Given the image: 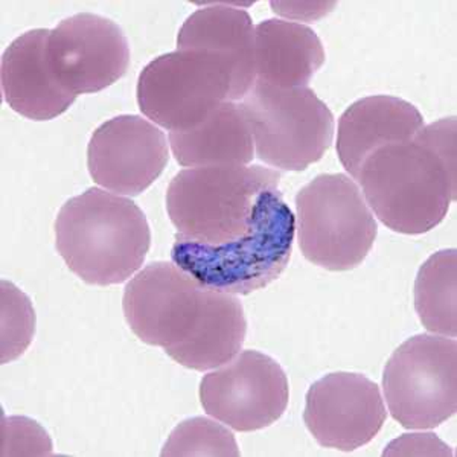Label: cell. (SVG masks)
<instances>
[{
    "label": "cell",
    "mask_w": 457,
    "mask_h": 457,
    "mask_svg": "<svg viewBox=\"0 0 457 457\" xmlns=\"http://www.w3.org/2000/svg\"><path fill=\"white\" fill-rule=\"evenodd\" d=\"M256 157L282 171H303L333 144L334 116L310 87H276L256 81L239 103Z\"/></svg>",
    "instance_id": "52a82bcc"
},
{
    "label": "cell",
    "mask_w": 457,
    "mask_h": 457,
    "mask_svg": "<svg viewBox=\"0 0 457 457\" xmlns=\"http://www.w3.org/2000/svg\"><path fill=\"white\" fill-rule=\"evenodd\" d=\"M4 456H45L53 454V442L46 431L28 418H8L2 424Z\"/></svg>",
    "instance_id": "7402d4cb"
},
{
    "label": "cell",
    "mask_w": 457,
    "mask_h": 457,
    "mask_svg": "<svg viewBox=\"0 0 457 457\" xmlns=\"http://www.w3.org/2000/svg\"><path fill=\"white\" fill-rule=\"evenodd\" d=\"M296 223L279 189L267 191L252 228L219 245L174 239L171 260L211 290L250 295L276 281L290 261Z\"/></svg>",
    "instance_id": "5b68a950"
},
{
    "label": "cell",
    "mask_w": 457,
    "mask_h": 457,
    "mask_svg": "<svg viewBox=\"0 0 457 457\" xmlns=\"http://www.w3.org/2000/svg\"><path fill=\"white\" fill-rule=\"evenodd\" d=\"M131 331L187 370H215L238 355L247 322L238 297L211 290L176 264L146 265L125 287Z\"/></svg>",
    "instance_id": "6da1fadb"
},
{
    "label": "cell",
    "mask_w": 457,
    "mask_h": 457,
    "mask_svg": "<svg viewBox=\"0 0 457 457\" xmlns=\"http://www.w3.org/2000/svg\"><path fill=\"white\" fill-rule=\"evenodd\" d=\"M162 456H239V450L232 431L197 416L172 430Z\"/></svg>",
    "instance_id": "ffe728a7"
},
{
    "label": "cell",
    "mask_w": 457,
    "mask_h": 457,
    "mask_svg": "<svg viewBox=\"0 0 457 457\" xmlns=\"http://www.w3.org/2000/svg\"><path fill=\"white\" fill-rule=\"evenodd\" d=\"M172 154L182 167L249 165L255 159V142L245 112L234 101H224L208 120L187 131L170 133Z\"/></svg>",
    "instance_id": "ac0fdd59"
},
{
    "label": "cell",
    "mask_w": 457,
    "mask_h": 457,
    "mask_svg": "<svg viewBox=\"0 0 457 457\" xmlns=\"http://www.w3.org/2000/svg\"><path fill=\"white\" fill-rule=\"evenodd\" d=\"M36 331L31 302L10 282H2V363L25 353Z\"/></svg>",
    "instance_id": "44dd1931"
},
{
    "label": "cell",
    "mask_w": 457,
    "mask_h": 457,
    "mask_svg": "<svg viewBox=\"0 0 457 457\" xmlns=\"http://www.w3.org/2000/svg\"><path fill=\"white\" fill-rule=\"evenodd\" d=\"M55 245L69 270L88 286H116L141 269L151 230L130 198L90 187L62 204Z\"/></svg>",
    "instance_id": "3957f363"
},
{
    "label": "cell",
    "mask_w": 457,
    "mask_h": 457,
    "mask_svg": "<svg viewBox=\"0 0 457 457\" xmlns=\"http://www.w3.org/2000/svg\"><path fill=\"white\" fill-rule=\"evenodd\" d=\"M424 118L404 99L375 95L353 103L338 120L337 154L343 168L357 180L364 161L381 146L413 139Z\"/></svg>",
    "instance_id": "9a60e30c"
},
{
    "label": "cell",
    "mask_w": 457,
    "mask_h": 457,
    "mask_svg": "<svg viewBox=\"0 0 457 457\" xmlns=\"http://www.w3.org/2000/svg\"><path fill=\"white\" fill-rule=\"evenodd\" d=\"M457 253L441 250L421 265L415 281V308L427 331L456 337Z\"/></svg>",
    "instance_id": "d6986e66"
},
{
    "label": "cell",
    "mask_w": 457,
    "mask_h": 457,
    "mask_svg": "<svg viewBox=\"0 0 457 457\" xmlns=\"http://www.w3.org/2000/svg\"><path fill=\"white\" fill-rule=\"evenodd\" d=\"M177 47L223 55L234 68V103L243 101L256 83L255 27L247 11L221 5L195 11L180 28Z\"/></svg>",
    "instance_id": "2e32d148"
},
{
    "label": "cell",
    "mask_w": 457,
    "mask_h": 457,
    "mask_svg": "<svg viewBox=\"0 0 457 457\" xmlns=\"http://www.w3.org/2000/svg\"><path fill=\"white\" fill-rule=\"evenodd\" d=\"M47 62L71 94H96L124 77L130 45L114 21L98 14H75L47 38Z\"/></svg>",
    "instance_id": "8fae6325"
},
{
    "label": "cell",
    "mask_w": 457,
    "mask_h": 457,
    "mask_svg": "<svg viewBox=\"0 0 457 457\" xmlns=\"http://www.w3.org/2000/svg\"><path fill=\"white\" fill-rule=\"evenodd\" d=\"M297 239L310 262L353 270L374 247L378 226L359 185L346 174H320L296 195Z\"/></svg>",
    "instance_id": "8992f818"
},
{
    "label": "cell",
    "mask_w": 457,
    "mask_h": 457,
    "mask_svg": "<svg viewBox=\"0 0 457 457\" xmlns=\"http://www.w3.org/2000/svg\"><path fill=\"white\" fill-rule=\"evenodd\" d=\"M323 62L325 49L312 28L276 19L255 28L256 81L276 87H308Z\"/></svg>",
    "instance_id": "e0dca14e"
},
{
    "label": "cell",
    "mask_w": 457,
    "mask_h": 457,
    "mask_svg": "<svg viewBox=\"0 0 457 457\" xmlns=\"http://www.w3.org/2000/svg\"><path fill=\"white\" fill-rule=\"evenodd\" d=\"M168 161L165 133L136 114L107 120L88 142V172L112 193L139 195L161 177Z\"/></svg>",
    "instance_id": "7c38bea8"
},
{
    "label": "cell",
    "mask_w": 457,
    "mask_h": 457,
    "mask_svg": "<svg viewBox=\"0 0 457 457\" xmlns=\"http://www.w3.org/2000/svg\"><path fill=\"white\" fill-rule=\"evenodd\" d=\"M390 415L409 430L441 426L457 411V343L420 334L405 340L383 375Z\"/></svg>",
    "instance_id": "9c48e42d"
},
{
    "label": "cell",
    "mask_w": 457,
    "mask_h": 457,
    "mask_svg": "<svg viewBox=\"0 0 457 457\" xmlns=\"http://www.w3.org/2000/svg\"><path fill=\"white\" fill-rule=\"evenodd\" d=\"M453 456V452L447 444L439 437L426 433V435H404L400 439L390 442L386 448L385 456Z\"/></svg>",
    "instance_id": "603a6c76"
},
{
    "label": "cell",
    "mask_w": 457,
    "mask_h": 457,
    "mask_svg": "<svg viewBox=\"0 0 457 457\" xmlns=\"http://www.w3.org/2000/svg\"><path fill=\"white\" fill-rule=\"evenodd\" d=\"M288 379L281 364L258 351H245L200 383L203 409L237 431L275 424L288 405Z\"/></svg>",
    "instance_id": "30bf717a"
},
{
    "label": "cell",
    "mask_w": 457,
    "mask_h": 457,
    "mask_svg": "<svg viewBox=\"0 0 457 457\" xmlns=\"http://www.w3.org/2000/svg\"><path fill=\"white\" fill-rule=\"evenodd\" d=\"M456 118L424 125L407 142L381 146L357 182L379 221L398 234H426L456 200Z\"/></svg>",
    "instance_id": "7a4b0ae2"
},
{
    "label": "cell",
    "mask_w": 457,
    "mask_h": 457,
    "mask_svg": "<svg viewBox=\"0 0 457 457\" xmlns=\"http://www.w3.org/2000/svg\"><path fill=\"white\" fill-rule=\"evenodd\" d=\"M51 29H32L6 47L2 57V92L6 104L32 120H51L75 103L47 62Z\"/></svg>",
    "instance_id": "5bb4252c"
},
{
    "label": "cell",
    "mask_w": 457,
    "mask_h": 457,
    "mask_svg": "<svg viewBox=\"0 0 457 457\" xmlns=\"http://www.w3.org/2000/svg\"><path fill=\"white\" fill-rule=\"evenodd\" d=\"M234 68L220 54L177 49L146 66L137 81L142 113L162 129L187 131L230 101Z\"/></svg>",
    "instance_id": "ba28073f"
},
{
    "label": "cell",
    "mask_w": 457,
    "mask_h": 457,
    "mask_svg": "<svg viewBox=\"0 0 457 457\" xmlns=\"http://www.w3.org/2000/svg\"><path fill=\"white\" fill-rule=\"evenodd\" d=\"M385 401L372 379L334 372L317 379L305 398L303 421L319 445L353 452L374 439L386 422Z\"/></svg>",
    "instance_id": "4fadbf2b"
},
{
    "label": "cell",
    "mask_w": 457,
    "mask_h": 457,
    "mask_svg": "<svg viewBox=\"0 0 457 457\" xmlns=\"http://www.w3.org/2000/svg\"><path fill=\"white\" fill-rule=\"evenodd\" d=\"M279 182L281 172L261 165L183 170L167 193L176 238L219 245L243 237L255 221L264 193L278 189Z\"/></svg>",
    "instance_id": "277c9868"
}]
</instances>
